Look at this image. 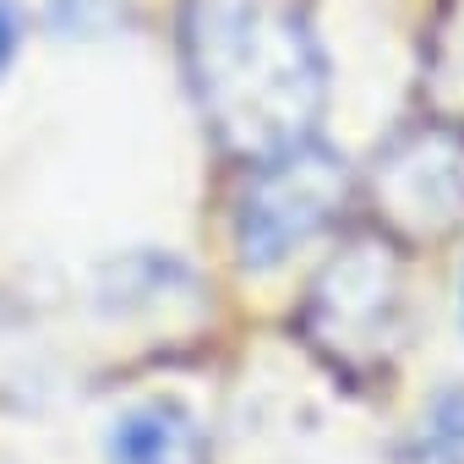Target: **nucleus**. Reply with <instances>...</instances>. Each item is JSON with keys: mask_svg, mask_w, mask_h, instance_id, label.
I'll list each match as a JSON object with an SVG mask.
<instances>
[{"mask_svg": "<svg viewBox=\"0 0 464 464\" xmlns=\"http://www.w3.org/2000/svg\"><path fill=\"white\" fill-rule=\"evenodd\" d=\"M186 72L224 148L246 159L285 153L312 137L328 66L312 28L279 0H191Z\"/></svg>", "mask_w": 464, "mask_h": 464, "instance_id": "1", "label": "nucleus"}, {"mask_svg": "<svg viewBox=\"0 0 464 464\" xmlns=\"http://www.w3.org/2000/svg\"><path fill=\"white\" fill-rule=\"evenodd\" d=\"M301 328L350 377H372L404 339V268L382 241L339 246L306 290Z\"/></svg>", "mask_w": 464, "mask_h": 464, "instance_id": "2", "label": "nucleus"}, {"mask_svg": "<svg viewBox=\"0 0 464 464\" xmlns=\"http://www.w3.org/2000/svg\"><path fill=\"white\" fill-rule=\"evenodd\" d=\"M344 191H350L344 153H334L317 137L257 159V169H252V180L241 191V208H236V252H241V263L252 274H268V268L290 263V252H301L312 236L328 229Z\"/></svg>", "mask_w": 464, "mask_h": 464, "instance_id": "3", "label": "nucleus"}, {"mask_svg": "<svg viewBox=\"0 0 464 464\" xmlns=\"http://www.w3.org/2000/svg\"><path fill=\"white\" fill-rule=\"evenodd\" d=\"M377 213L410 241H442L464 224V131L420 121L399 131L372 164Z\"/></svg>", "mask_w": 464, "mask_h": 464, "instance_id": "4", "label": "nucleus"}, {"mask_svg": "<svg viewBox=\"0 0 464 464\" xmlns=\"http://www.w3.org/2000/svg\"><path fill=\"white\" fill-rule=\"evenodd\" d=\"M110 464H208L202 420L180 399H142L110 420Z\"/></svg>", "mask_w": 464, "mask_h": 464, "instance_id": "5", "label": "nucleus"}, {"mask_svg": "<svg viewBox=\"0 0 464 464\" xmlns=\"http://www.w3.org/2000/svg\"><path fill=\"white\" fill-rule=\"evenodd\" d=\"M191 295V274L186 263L164 257V252H121L110 263H99L93 274V306L110 317H153L169 301Z\"/></svg>", "mask_w": 464, "mask_h": 464, "instance_id": "6", "label": "nucleus"}, {"mask_svg": "<svg viewBox=\"0 0 464 464\" xmlns=\"http://www.w3.org/2000/svg\"><path fill=\"white\" fill-rule=\"evenodd\" d=\"M426 99L442 121H464V0L442 17L426 61Z\"/></svg>", "mask_w": 464, "mask_h": 464, "instance_id": "7", "label": "nucleus"}, {"mask_svg": "<svg viewBox=\"0 0 464 464\" xmlns=\"http://www.w3.org/2000/svg\"><path fill=\"white\" fill-rule=\"evenodd\" d=\"M12 17H28L39 23L44 34H61V39H88V34H104L121 12V0H0Z\"/></svg>", "mask_w": 464, "mask_h": 464, "instance_id": "8", "label": "nucleus"}, {"mask_svg": "<svg viewBox=\"0 0 464 464\" xmlns=\"http://www.w3.org/2000/svg\"><path fill=\"white\" fill-rule=\"evenodd\" d=\"M415 464H464V388L431 399L415 431Z\"/></svg>", "mask_w": 464, "mask_h": 464, "instance_id": "9", "label": "nucleus"}, {"mask_svg": "<svg viewBox=\"0 0 464 464\" xmlns=\"http://www.w3.org/2000/svg\"><path fill=\"white\" fill-rule=\"evenodd\" d=\"M12 55H17V17L0 6V72L12 66Z\"/></svg>", "mask_w": 464, "mask_h": 464, "instance_id": "10", "label": "nucleus"}, {"mask_svg": "<svg viewBox=\"0 0 464 464\" xmlns=\"http://www.w3.org/2000/svg\"><path fill=\"white\" fill-rule=\"evenodd\" d=\"M459 323H464V285H459Z\"/></svg>", "mask_w": 464, "mask_h": 464, "instance_id": "11", "label": "nucleus"}]
</instances>
